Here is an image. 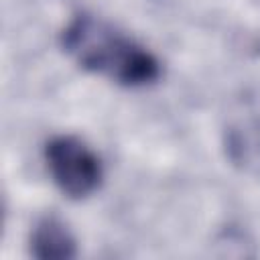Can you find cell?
<instances>
[{"mask_svg": "<svg viewBox=\"0 0 260 260\" xmlns=\"http://www.w3.org/2000/svg\"><path fill=\"white\" fill-rule=\"evenodd\" d=\"M63 47L81 67L124 85H144L158 77V61L146 49L89 14H79L67 24Z\"/></svg>", "mask_w": 260, "mask_h": 260, "instance_id": "cell-1", "label": "cell"}, {"mask_svg": "<svg viewBox=\"0 0 260 260\" xmlns=\"http://www.w3.org/2000/svg\"><path fill=\"white\" fill-rule=\"evenodd\" d=\"M47 165L57 187L69 197H87L100 187L102 165L77 138L59 136L47 144Z\"/></svg>", "mask_w": 260, "mask_h": 260, "instance_id": "cell-2", "label": "cell"}, {"mask_svg": "<svg viewBox=\"0 0 260 260\" xmlns=\"http://www.w3.org/2000/svg\"><path fill=\"white\" fill-rule=\"evenodd\" d=\"M30 252L41 260H63L75 254V240L69 230L55 217L37 223L30 238Z\"/></svg>", "mask_w": 260, "mask_h": 260, "instance_id": "cell-3", "label": "cell"}]
</instances>
